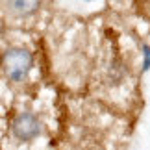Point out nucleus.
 <instances>
[{
  "label": "nucleus",
  "mask_w": 150,
  "mask_h": 150,
  "mask_svg": "<svg viewBox=\"0 0 150 150\" xmlns=\"http://www.w3.org/2000/svg\"><path fill=\"white\" fill-rule=\"evenodd\" d=\"M9 8L17 13H32L39 8V2H11Z\"/></svg>",
  "instance_id": "7ed1b4c3"
},
{
  "label": "nucleus",
  "mask_w": 150,
  "mask_h": 150,
  "mask_svg": "<svg viewBox=\"0 0 150 150\" xmlns=\"http://www.w3.org/2000/svg\"><path fill=\"white\" fill-rule=\"evenodd\" d=\"M32 65H33V57L24 48H11L2 57V69L6 72V76L9 80H13V82L24 80L26 74L30 72Z\"/></svg>",
  "instance_id": "f257e3e1"
},
{
  "label": "nucleus",
  "mask_w": 150,
  "mask_h": 150,
  "mask_svg": "<svg viewBox=\"0 0 150 150\" xmlns=\"http://www.w3.org/2000/svg\"><path fill=\"white\" fill-rule=\"evenodd\" d=\"M13 135L17 137L19 141H32L41 134V124L35 115L32 113H21L19 117L13 120Z\"/></svg>",
  "instance_id": "f03ea898"
}]
</instances>
